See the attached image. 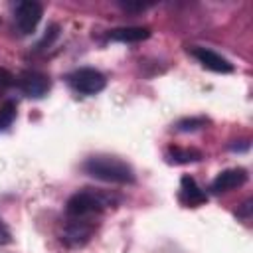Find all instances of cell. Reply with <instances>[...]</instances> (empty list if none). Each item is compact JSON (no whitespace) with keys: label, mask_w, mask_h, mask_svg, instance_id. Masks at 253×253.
Listing matches in <instances>:
<instances>
[{"label":"cell","mask_w":253,"mask_h":253,"mask_svg":"<svg viewBox=\"0 0 253 253\" xmlns=\"http://www.w3.org/2000/svg\"><path fill=\"white\" fill-rule=\"evenodd\" d=\"M119 6H121L125 12H142V10H146L150 4H144V2H136V4H134V2H121Z\"/></svg>","instance_id":"2e32d148"},{"label":"cell","mask_w":253,"mask_h":253,"mask_svg":"<svg viewBox=\"0 0 253 253\" xmlns=\"http://www.w3.org/2000/svg\"><path fill=\"white\" fill-rule=\"evenodd\" d=\"M188 51H190V55H192L202 67H206V69H210V71H215V73H231V71L235 69L233 63H231L227 57H223L221 53H217V51H213V49H210V47L192 45V47H188Z\"/></svg>","instance_id":"52a82bcc"},{"label":"cell","mask_w":253,"mask_h":253,"mask_svg":"<svg viewBox=\"0 0 253 253\" xmlns=\"http://www.w3.org/2000/svg\"><path fill=\"white\" fill-rule=\"evenodd\" d=\"M16 85L18 89L26 95V97H32V99H42L47 95V91L51 89V81L45 73L42 71H36V69H26L18 75L16 79Z\"/></svg>","instance_id":"8992f818"},{"label":"cell","mask_w":253,"mask_h":253,"mask_svg":"<svg viewBox=\"0 0 253 253\" xmlns=\"http://www.w3.org/2000/svg\"><path fill=\"white\" fill-rule=\"evenodd\" d=\"M202 152L196 148H180V146H168L166 150V160L170 164H190L202 160Z\"/></svg>","instance_id":"8fae6325"},{"label":"cell","mask_w":253,"mask_h":253,"mask_svg":"<svg viewBox=\"0 0 253 253\" xmlns=\"http://www.w3.org/2000/svg\"><path fill=\"white\" fill-rule=\"evenodd\" d=\"M249 174L245 168L241 166H235V168H227V170H221L210 184V192L211 194H225V192H231L235 188H241L245 182H247Z\"/></svg>","instance_id":"ba28073f"},{"label":"cell","mask_w":253,"mask_h":253,"mask_svg":"<svg viewBox=\"0 0 253 253\" xmlns=\"http://www.w3.org/2000/svg\"><path fill=\"white\" fill-rule=\"evenodd\" d=\"M251 210H253V200H245V202L241 204V208L237 210V215H239L241 219H249V217H251Z\"/></svg>","instance_id":"ac0fdd59"},{"label":"cell","mask_w":253,"mask_h":253,"mask_svg":"<svg viewBox=\"0 0 253 253\" xmlns=\"http://www.w3.org/2000/svg\"><path fill=\"white\" fill-rule=\"evenodd\" d=\"M57 36H59V26L57 24H49L47 28H45V34H43V38L36 43V51H42V49H45V47H49L55 40H57Z\"/></svg>","instance_id":"5bb4252c"},{"label":"cell","mask_w":253,"mask_h":253,"mask_svg":"<svg viewBox=\"0 0 253 253\" xmlns=\"http://www.w3.org/2000/svg\"><path fill=\"white\" fill-rule=\"evenodd\" d=\"M229 148L235 150V152H237V150H239V152H245V150L249 148V140H243V144H229Z\"/></svg>","instance_id":"d6986e66"},{"label":"cell","mask_w":253,"mask_h":253,"mask_svg":"<svg viewBox=\"0 0 253 253\" xmlns=\"http://www.w3.org/2000/svg\"><path fill=\"white\" fill-rule=\"evenodd\" d=\"M210 121L206 117H190V119H182L176 123V130L180 132H192V130H198L202 126H206Z\"/></svg>","instance_id":"4fadbf2b"},{"label":"cell","mask_w":253,"mask_h":253,"mask_svg":"<svg viewBox=\"0 0 253 253\" xmlns=\"http://www.w3.org/2000/svg\"><path fill=\"white\" fill-rule=\"evenodd\" d=\"M8 243H12V233L4 223V219L0 217V245H8Z\"/></svg>","instance_id":"e0dca14e"},{"label":"cell","mask_w":253,"mask_h":253,"mask_svg":"<svg viewBox=\"0 0 253 253\" xmlns=\"http://www.w3.org/2000/svg\"><path fill=\"white\" fill-rule=\"evenodd\" d=\"M43 16V6L34 0H22L14 4V30L18 36H30L36 32Z\"/></svg>","instance_id":"277c9868"},{"label":"cell","mask_w":253,"mask_h":253,"mask_svg":"<svg viewBox=\"0 0 253 253\" xmlns=\"http://www.w3.org/2000/svg\"><path fill=\"white\" fill-rule=\"evenodd\" d=\"M107 38L113 42H121V43H136V42L150 38V30L142 26H123V28L109 30Z\"/></svg>","instance_id":"30bf717a"},{"label":"cell","mask_w":253,"mask_h":253,"mask_svg":"<svg viewBox=\"0 0 253 253\" xmlns=\"http://www.w3.org/2000/svg\"><path fill=\"white\" fill-rule=\"evenodd\" d=\"M65 79L69 87L79 95H97L107 87L105 75L95 67H79L71 71Z\"/></svg>","instance_id":"3957f363"},{"label":"cell","mask_w":253,"mask_h":253,"mask_svg":"<svg viewBox=\"0 0 253 253\" xmlns=\"http://www.w3.org/2000/svg\"><path fill=\"white\" fill-rule=\"evenodd\" d=\"M16 113H18V107L14 101H4L0 103V132L8 130L12 126V123L16 121Z\"/></svg>","instance_id":"7c38bea8"},{"label":"cell","mask_w":253,"mask_h":253,"mask_svg":"<svg viewBox=\"0 0 253 253\" xmlns=\"http://www.w3.org/2000/svg\"><path fill=\"white\" fill-rule=\"evenodd\" d=\"M121 198L113 192L97 190V188H83L69 196L65 204V217L67 219H81V221H97V217L111 206H117Z\"/></svg>","instance_id":"6da1fadb"},{"label":"cell","mask_w":253,"mask_h":253,"mask_svg":"<svg viewBox=\"0 0 253 253\" xmlns=\"http://www.w3.org/2000/svg\"><path fill=\"white\" fill-rule=\"evenodd\" d=\"M16 83V79H14V75L8 71V69H4V67H0V95H4L12 85Z\"/></svg>","instance_id":"9a60e30c"},{"label":"cell","mask_w":253,"mask_h":253,"mask_svg":"<svg viewBox=\"0 0 253 253\" xmlns=\"http://www.w3.org/2000/svg\"><path fill=\"white\" fill-rule=\"evenodd\" d=\"M97 229V221H81V219H67L63 217L61 241L67 247H83L91 241Z\"/></svg>","instance_id":"5b68a950"},{"label":"cell","mask_w":253,"mask_h":253,"mask_svg":"<svg viewBox=\"0 0 253 253\" xmlns=\"http://www.w3.org/2000/svg\"><path fill=\"white\" fill-rule=\"evenodd\" d=\"M81 170L95 180L111 184H134L136 180L132 166L113 154H93L85 158Z\"/></svg>","instance_id":"7a4b0ae2"},{"label":"cell","mask_w":253,"mask_h":253,"mask_svg":"<svg viewBox=\"0 0 253 253\" xmlns=\"http://www.w3.org/2000/svg\"><path fill=\"white\" fill-rule=\"evenodd\" d=\"M178 200H180V204H182L184 208H198V206H202V204L208 202V194L198 186V182H196L192 176L184 174V176L180 178Z\"/></svg>","instance_id":"9c48e42d"}]
</instances>
